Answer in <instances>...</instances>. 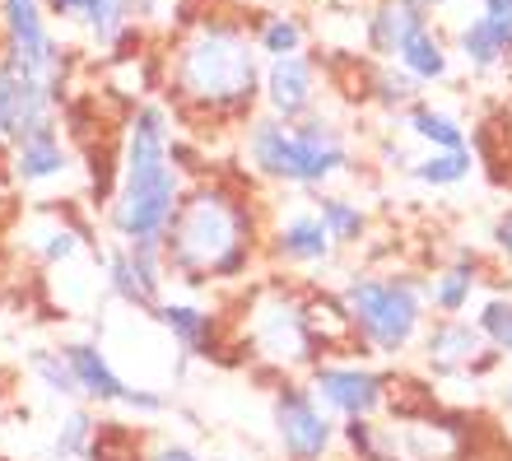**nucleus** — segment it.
Listing matches in <instances>:
<instances>
[{
  "label": "nucleus",
  "instance_id": "25",
  "mask_svg": "<svg viewBox=\"0 0 512 461\" xmlns=\"http://www.w3.org/2000/svg\"><path fill=\"white\" fill-rule=\"evenodd\" d=\"M405 173H410V182H419V187L447 191V187H461V182L475 173V154H471V145H466V150H429V154H419V159H410Z\"/></svg>",
  "mask_w": 512,
  "mask_h": 461
},
{
  "label": "nucleus",
  "instance_id": "40",
  "mask_svg": "<svg viewBox=\"0 0 512 461\" xmlns=\"http://www.w3.org/2000/svg\"><path fill=\"white\" fill-rule=\"evenodd\" d=\"M405 5H415V10H438L443 0H405Z\"/></svg>",
  "mask_w": 512,
  "mask_h": 461
},
{
  "label": "nucleus",
  "instance_id": "31",
  "mask_svg": "<svg viewBox=\"0 0 512 461\" xmlns=\"http://www.w3.org/2000/svg\"><path fill=\"white\" fill-rule=\"evenodd\" d=\"M340 448L350 461H401L391 424L378 420H345L340 424Z\"/></svg>",
  "mask_w": 512,
  "mask_h": 461
},
{
  "label": "nucleus",
  "instance_id": "1",
  "mask_svg": "<svg viewBox=\"0 0 512 461\" xmlns=\"http://www.w3.org/2000/svg\"><path fill=\"white\" fill-rule=\"evenodd\" d=\"M261 75L266 56L256 52L247 24L229 14H196L168 52L163 89L182 122L247 126L261 103Z\"/></svg>",
  "mask_w": 512,
  "mask_h": 461
},
{
  "label": "nucleus",
  "instance_id": "28",
  "mask_svg": "<svg viewBox=\"0 0 512 461\" xmlns=\"http://www.w3.org/2000/svg\"><path fill=\"white\" fill-rule=\"evenodd\" d=\"M391 66H401L405 75H415L419 84H438V80H447V42L433 33V24H424L415 38L401 47V56H396Z\"/></svg>",
  "mask_w": 512,
  "mask_h": 461
},
{
  "label": "nucleus",
  "instance_id": "9",
  "mask_svg": "<svg viewBox=\"0 0 512 461\" xmlns=\"http://www.w3.org/2000/svg\"><path fill=\"white\" fill-rule=\"evenodd\" d=\"M98 280L131 312H154L168 299V261L163 243H108L98 252Z\"/></svg>",
  "mask_w": 512,
  "mask_h": 461
},
{
  "label": "nucleus",
  "instance_id": "36",
  "mask_svg": "<svg viewBox=\"0 0 512 461\" xmlns=\"http://www.w3.org/2000/svg\"><path fill=\"white\" fill-rule=\"evenodd\" d=\"M489 243H494V252H499V257L512 266V205L503 210L499 219H494V229H489Z\"/></svg>",
  "mask_w": 512,
  "mask_h": 461
},
{
  "label": "nucleus",
  "instance_id": "23",
  "mask_svg": "<svg viewBox=\"0 0 512 461\" xmlns=\"http://www.w3.org/2000/svg\"><path fill=\"white\" fill-rule=\"evenodd\" d=\"M80 24L94 47L117 52V47H126V38L135 28V0H84Z\"/></svg>",
  "mask_w": 512,
  "mask_h": 461
},
{
  "label": "nucleus",
  "instance_id": "22",
  "mask_svg": "<svg viewBox=\"0 0 512 461\" xmlns=\"http://www.w3.org/2000/svg\"><path fill=\"white\" fill-rule=\"evenodd\" d=\"M312 210L317 219L326 224L331 233V243L345 252V247H364L368 233H373V215H368L364 201H354V196H340V191H312Z\"/></svg>",
  "mask_w": 512,
  "mask_h": 461
},
{
  "label": "nucleus",
  "instance_id": "30",
  "mask_svg": "<svg viewBox=\"0 0 512 461\" xmlns=\"http://www.w3.org/2000/svg\"><path fill=\"white\" fill-rule=\"evenodd\" d=\"M24 368H28V378L38 382L47 396H56V401H84L80 382H75V373H70L61 345H38V350H28Z\"/></svg>",
  "mask_w": 512,
  "mask_h": 461
},
{
  "label": "nucleus",
  "instance_id": "34",
  "mask_svg": "<svg viewBox=\"0 0 512 461\" xmlns=\"http://www.w3.org/2000/svg\"><path fill=\"white\" fill-rule=\"evenodd\" d=\"M14 177H10V159H5V145H0V229L19 215V201H14Z\"/></svg>",
  "mask_w": 512,
  "mask_h": 461
},
{
  "label": "nucleus",
  "instance_id": "35",
  "mask_svg": "<svg viewBox=\"0 0 512 461\" xmlns=\"http://www.w3.org/2000/svg\"><path fill=\"white\" fill-rule=\"evenodd\" d=\"M140 461H201V452L187 448V443H177V438H163V443H154Z\"/></svg>",
  "mask_w": 512,
  "mask_h": 461
},
{
  "label": "nucleus",
  "instance_id": "4",
  "mask_svg": "<svg viewBox=\"0 0 512 461\" xmlns=\"http://www.w3.org/2000/svg\"><path fill=\"white\" fill-rule=\"evenodd\" d=\"M243 163L261 182L294 191H326L336 177H354L345 126L326 112H308L303 122H280L270 112H256L243 126Z\"/></svg>",
  "mask_w": 512,
  "mask_h": 461
},
{
  "label": "nucleus",
  "instance_id": "2",
  "mask_svg": "<svg viewBox=\"0 0 512 461\" xmlns=\"http://www.w3.org/2000/svg\"><path fill=\"white\" fill-rule=\"evenodd\" d=\"M266 257V219L252 191L229 177H191L173 224L163 233L168 280L187 289L238 285Z\"/></svg>",
  "mask_w": 512,
  "mask_h": 461
},
{
  "label": "nucleus",
  "instance_id": "14",
  "mask_svg": "<svg viewBox=\"0 0 512 461\" xmlns=\"http://www.w3.org/2000/svg\"><path fill=\"white\" fill-rule=\"evenodd\" d=\"M340 247L331 243L326 224L317 219V210L308 205H294L266 224V261L280 266V271H322L336 261Z\"/></svg>",
  "mask_w": 512,
  "mask_h": 461
},
{
  "label": "nucleus",
  "instance_id": "29",
  "mask_svg": "<svg viewBox=\"0 0 512 461\" xmlns=\"http://www.w3.org/2000/svg\"><path fill=\"white\" fill-rule=\"evenodd\" d=\"M94 438H98V415H94V406H75V410H66V415L56 420L47 452H52V461H89V448H94Z\"/></svg>",
  "mask_w": 512,
  "mask_h": 461
},
{
  "label": "nucleus",
  "instance_id": "38",
  "mask_svg": "<svg viewBox=\"0 0 512 461\" xmlns=\"http://www.w3.org/2000/svg\"><path fill=\"white\" fill-rule=\"evenodd\" d=\"M52 19H80L84 14V0H42Z\"/></svg>",
  "mask_w": 512,
  "mask_h": 461
},
{
  "label": "nucleus",
  "instance_id": "26",
  "mask_svg": "<svg viewBox=\"0 0 512 461\" xmlns=\"http://www.w3.org/2000/svg\"><path fill=\"white\" fill-rule=\"evenodd\" d=\"M457 52L466 56V66H471V70H489V66H499L503 56L512 52V38L503 33L499 24H494V19H489L485 10H480L471 24H461Z\"/></svg>",
  "mask_w": 512,
  "mask_h": 461
},
{
  "label": "nucleus",
  "instance_id": "20",
  "mask_svg": "<svg viewBox=\"0 0 512 461\" xmlns=\"http://www.w3.org/2000/svg\"><path fill=\"white\" fill-rule=\"evenodd\" d=\"M485 280V261L475 247H457V257L438 266L433 275H424V294H429V312L433 317H466L480 294Z\"/></svg>",
  "mask_w": 512,
  "mask_h": 461
},
{
  "label": "nucleus",
  "instance_id": "32",
  "mask_svg": "<svg viewBox=\"0 0 512 461\" xmlns=\"http://www.w3.org/2000/svg\"><path fill=\"white\" fill-rule=\"evenodd\" d=\"M419 89H424V84H419L415 75H405L401 66H382V70H373V80H368V98H373L378 108H387V112L415 108Z\"/></svg>",
  "mask_w": 512,
  "mask_h": 461
},
{
  "label": "nucleus",
  "instance_id": "37",
  "mask_svg": "<svg viewBox=\"0 0 512 461\" xmlns=\"http://www.w3.org/2000/svg\"><path fill=\"white\" fill-rule=\"evenodd\" d=\"M480 5H485V14L494 24L508 28V38H512V0H480Z\"/></svg>",
  "mask_w": 512,
  "mask_h": 461
},
{
  "label": "nucleus",
  "instance_id": "17",
  "mask_svg": "<svg viewBox=\"0 0 512 461\" xmlns=\"http://www.w3.org/2000/svg\"><path fill=\"white\" fill-rule=\"evenodd\" d=\"M154 326H159L163 336L177 345L182 359H219V354L229 350L233 340L224 336V317L210 312L205 303H191V299H163L159 308L149 312Z\"/></svg>",
  "mask_w": 512,
  "mask_h": 461
},
{
  "label": "nucleus",
  "instance_id": "27",
  "mask_svg": "<svg viewBox=\"0 0 512 461\" xmlns=\"http://www.w3.org/2000/svg\"><path fill=\"white\" fill-rule=\"evenodd\" d=\"M252 42L256 52L266 56V61H280V56H298L303 52V42H308V24L289 10H270L256 19L252 28Z\"/></svg>",
  "mask_w": 512,
  "mask_h": 461
},
{
  "label": "nucleus",
  "instance_id": "3",
  "mask_svg": "<svg viewBox=\"0 0 512 461\" xmlns=\"http://www.w3.org/2000/svg\"><path fill=\"white\" fill-rule=\"evenodd\" d=\"M191 177L177 163L173 112L159 98L135 103L117 150V182L103 205L112 243H163Z\"/></svg>",
  "mask_w": 512,
  "mask_h": 461
},
{
  "label": "nucleus",
  "instance_id": "12",
  "mask_svg": "<svg viewBox=\"0 0 512 461\" xmlns=\"http://www.w3.org/2000/svg\"><path fill=\"white\" fill-rule=\"evenodd\" d=\"M47 19L52 14L42 0H0V38H5L0 56L52 80L56 89H66V56H61V42L52 38Z\"/></svg>",
  "mask_w": 512,
  "mask_h": 461
},
{
  "label": "nucleus",
  "instance_id": "19",
  "mask_svg": "<svg viewBox=\"0 0 512 461\" xmlns=\"http://www.w3.org/2000/svg\"><path fill=\"white\" fill-rule=\"evenodd\" d=\"M303 317H308L312 345L322 350V359H354V354H364L340 289H303Z\"/></svg>",
  "mask_w": 512,
  "mask_h": 461
},
{
  "label": "nucleus",
  "instance_id": "8",
  "mask_svg": "<svg viewBox=\"0 0 512 461\" xmlns=\"http://www.w3.org/2000/svg\"><path fill=\"white\" fill-rule=\"evenodd\" d=\"M61 354H66L75 382H80L84 406L126 410V415H140V420L168 415V406H173L159 387H145V382L122 378V368L112 364L108 350H103L98 340H61Z\"/></svg>",
  "mask_w": 512,
  "mask_h": 461
},
{
  "label": "nucleus",
  "instance_id": "39",
  "mask_svg": "<svg viewBox=\"0 0 512 461\" xmlns=\"http://www.w3.org/2000/svg\"><path fill=\"white\" fill-rule=\"evenodd\" d=\"M499 410H503V420L512 424V378H508V382H503V387H499Z\"/></svg>",
  "mask_w": 512,
  "mask_h": 461
},
{
  "label": "nucleus",
  "instance_id": "33",
  "mask_svg": "<svg viewBox=\"0 0 512 461\" xmlns=\"http://www.w3.org/2000/svg\"><path fill=\"white\" fill-rule=\"evenodd\" d=\"M475 326L485 331V340L512 364V299L503 294H489L480 308H475Z\"/></svg>",
  "mask_w": 512,
  "mask_h": 461
},
{
  "label": "nucleus",
  "instance_id": "5",
  "mask_svg": "<svg viewBox=\"0 0 512 461\" xmlns=\"http://www.w3.org/2000/svg\"><path fill=\"white\" fill-rule=\"evenodd\" d=\"M340 299L354 317L364 354H378V359H405L410 350H419V336L433 317L424 275L410 271V266L350 271L340 285Z\"/></svg>",
  "mask_w": 512,
  "mask_h": 461
},
{
  "label": "nucleus",
  "instance_id": "21",
  "mask_svg": "<svg viewBox=\"0 0 512 461\" xmlns=\"http://www.w3.org/2000/svg\"><path fill=\"white\" fill-rule=\"evenodd\" d=\"M424 24H429V10H415V5H405V0H378V5L364 14V47L378 56V61H396L401 47L415 38Z\"/></svg>",
  "mask_w": 512,
  "mask_h": 461
},
{
  "label": "nucleus",
  "instance_id": "15",
  "mask_svg": "<svg viewBox=\"0 0 512 461\" xmlns=\"http://www.w3.org/2000/svg\"><path fill=\"white\" fill-rule=\"evenodd\" d=\"M5 159H10V177L19 191H47V187H61V182H70L75 177V168H80V159H75V150H70V140L61 126H42V131H33V136H24L19 145H10L5 150Z\"/></svg>",
  "mask_w": 512,
  "mask_h": 461
},
{
  "label": "nucleus",
  "instance_id": "10",
  "mask_svg": "<svg viewBox=\"0 0 512 461\" xmlns=\"http://www.w3.org/2000/svg\"><path fill=\"white\" fill-rule=\"evenodd\" d=\"M308 387L340 424L345 420H378L382 410H387L391 373L364 364V359H322V364H312Z\"/></svg>",
  "mask_w": 512,
  "mask_h": 461
},
{
  "label": "nucleus",
  "instance_id": "16",
  "mask_svg": "<svg viewBox=\"0 0 512 461\" xmlns=\"http://www.w3.org/2000/svg\"><path fill=\"white\" fill-rule=\"evenodd\" d=\"M19 247L38 266L61 271V266H70V261H80L89 252V229L80 219H70L66 205H38L28 219H19Z\"/></svg>",
  "mask_w": 512,
  "mask_h": 461
},
{
  "label": "nucleus",
  "instance_id": "13",
  "mask_svg": "<svg viewBox=\"0 0 512 461\" xmlns=\"http://www.w3.org/2000/svg\"><path fill=\"white\" fill-rule=\"evenodd\" d=\"M56 108H61V89L52 80H42V75L0 56V145L5 150L42 131V126H52Z\"/></svg>",
  "mask_w": 512,
  "mask_h": 461
},
{
  "label": "nucleus",
  "instance_id": "7",
  "mask_svg": "<svg viewBox=\"0 0 512 461\" xmlns=\"http://www.w3.org/2000/svg\"><path fill=\"white\" fill-rule=\"evenodd\" d=\"M270 424L284 461H331L340 443V420L312 396L308 378H280L270 392Z\"/></svg>",
  "mask_w": 512,
  "mask_h": 461
},
{
  "label": "nucleus",
  "instance_id": "11",
  "mask_svg": "<svg viewBox=\"0 0 512 461\" xmlns=\"http://www.w3.org/2000/svg\"><path fill=\"white\" fill-rule=\"evenodd\" d=\"M419 359L433 378H485L503 364V354L485 340L475 317H429L424 336H419Z\"/></svg>",
  "mask_w": 512,
  "mask_h": 461
},
{
  "label": "nucleus",
  "instance_id": "24",
  "mask_svg": "<svg viewBox=\"0 0 512 461\" xmlns=\"http://www.w3.org/2000/svg\"><path fill=\"white\" fill-rule=\"evenodd\" d=\"M401 126H405V136H415L424 150H466V145H471V140H466V126H461L457 117H447V112L429 108V103L405 108Z\"/></svg>",
  "mask_w": 512,
  "mask_h": 461
},
{
  "label": "nucleus",
  "instance_id": "18",
  "mask_svg": "<svg viewBox=\"0 0 512 461\" xmlns=\"http://www.w3.org/2000/svg\"><path fill=\"white\" fill-rule=\"evenodd\" d=\"M261 108L280 122H303L308 112H317V61L308 52L266 61L261 75Z\"/></svg>",
  "mask_w": 512,
  "mask_h": 461
},
{
  "label": "nucleus",
  "instance_id": "6",
  "mask_svg": "<svg viewBox=\"0 0 512 461\" xmlns=\"http://www.w3.org/2000/svg\"><path fill=\"white\" fill-rule=\"evenodd\" d=\"M233 345L280 378H308L312 364H322V350L312 345L303 317V289L289 280H261L247 289Z\"/></svg>",
  "mask_w": 512,
  "mask_h": 461
}]
</instances>
